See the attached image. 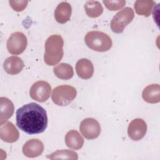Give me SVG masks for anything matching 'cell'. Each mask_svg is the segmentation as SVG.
Returning <instances> with one entry per match:
<instances>
[{
  "label": "cell",
  "mask_w": 160,
  "mask_h": 160,
  "mask_svg": "<svg viewBox=\"0 0 160 160\" xmlns=\"http://www.w3.org/2000/svg\"><path fill=\"white\" fill-rule=\"evenodd\" d=\"M84 8L88 16L92 18H98L103 12V8L101 4L97 1H87Z\"/></svg>",
  "instance_id": "20"
},
{
  "label": "cell",
  "mask_w": 160,
  "mask_h": 160,
  "mask_svg": "<svg viewBox=\"0 0 160 160\" xmlns=\"http://www.w3.org/2000/svg\"><path fill=\"white\" fill-rule=\"evenodd\" d=\"M64 41L58 34L50 36L45 42L44 62L49 66L57 64L62 59L64 55Z\"/></svg>",
  "instance_id": "2"
},
{
  "label": "cell",
  "mask_w": 160,
  "mask_h": 160,
  "mask_svg": "<svg viewBox=\"0 0 160 160\" xmlns=\"http://www.w3.org/2000/svg\"><path fill=\"white\" fill-rule=\"evenodd\" d=\"M71 13V6L67 2H62L58 5L54 11V18L58 22L64 24L70 19Z\"/></svg>",
  "instance_id": "14"
},
{
  "label": "cell",
  "mask_w": 160,
  "mask_h": 160,
  "mask_svg": "<svg viewBox=\"0 0 160 160\" xmlns=\"http://www.w3.org/2000/svg\"><path fill=\"white\" fill-rule=\"evenodd\" d=\"M28 40L26 35L21 32H15L11 34L7 41V49L14 55H19L26 49Z\"/></svg>",
  "instance_id": "6"
},
{
  "label": "cell",
  "mask_w": 160,
  "mask_h": 160,
  "mask_svg": "<svg viewBox=\"0 0 160 160\" xmlns=\"http://www.w3.org/2000/svg\"><path fill=\"white\" fill-rule=\"evenodd\" d=\"M50 159H78V154L71 150L62 149L58 150L47 156Z\"/></svg>",
  "instance_id": "21"
},
{
  "label": "cell",
  "mask_w": 160,
  "mask_h": 160,
  "mask_svg": "<svg viewBox=\"0 0 160 160\" xmlns=\"http://www.w3.org/2000/svg\"><path fill=\"white\" fill-rule=\"evenodd\" d=\"M76 71L80 78L88 79L93 75L94 66L90 60L82 58L78 60L76 62Z\"/></svg>",
  "instance_id": "12"
},
{
  "label": "cell",
  "mask_w": 160,
  "mask_h": 160,
  "mask_svg": "<svg viewBox=\"0 0 160 160\" xmlns=\"http://www.w3.org/2000/svg\"><path fill=\"white\" fill-rule=\"evenodd\" d=\"M16 120L17 126L28 134L43 132L48 122L46 110L35 102L24 104L18 109Z\"/></svg>",
  "instance_id": "1"
},
{
  "label": "cell",
  "mask_w": 160,
  "mask_h": 160,
  "mask_svg": "<svg viewBox=\"0 0 160 160\" xmlns=\"http://www.w3.org/2000/svg\"><path fill=\"white\" fill-rule=\"evenodd\" d=\"M134 17V11L131 8L126 7L119 11L112 18L110 26L112 32L121 33L125 28L132 21Z\"/></svg>",
  "instance_id": "5"
},
{
  "label": "cell",
  "mask_w": 160,
  "mask_h": 160,
  "mask_svg": "<svg viewBox=\"0 0 160 160\" xmlns=\"http://www.w3.org/2000/svg\"><path fill=\"white\" fill-rule=\"evenodd\" d=\"M9 3L11 7L16 11L19 12L23 11L27 6L28 1H9Z\"/></svg>",
  "instance_id": "23"
},
{
  "label": "cell",
  "mask_w": 160,
  "mask_h": 160,
  "mask_svg": "<svg viewBox=\"0 0 160 160\" xmlns=\"http://www.w3.org/2000/svg\"><path fill=\"white\" fill-rule=\"evenodd\" d=\"M146 132L147 124L142 119H134L128 126V134L129 138L133 141L141 140L144 137Z\"/></svg>",
  "instance_id": "9"
},
{
  "label": "cell",
  "mask_w": 160,
  "mask_h": 160,
  "mask_svg": "<svg viewBox=\"0 0 160 160\" xmlns=\"http://www.w3.org/2000/svg\"><path fill=\"white\" fill-rule=\"evenodd\" d=\"M0 138L6 142H14L19 138V133L15 126L9 121L0 125Z\"/></svg>",
  "instance_id": "11"
},
{
  "label": "cell",
  "mask_w": 160,
  "mask_h": 160,
  "mask_svg": "<svg viewBox=\"0 0 160 160\" xmlns=\"http://www.w3.org/2000/svg\"><path fill=\"white\" fill-rule=\"evenodd\" d=\"M24 66L21 58L18 56H11L5 59L3 63L4 71L10 75H15L19 73Z\"/></svg>",
  "instance_id": "13"
},
{
  "label": "cell",
  "mask_w": 160,
  "mask_h": 160,
  "mask_svg": "<svg viewBox=\"0 0 160 160\" xmlns=\"http://www.w3.org/2000/svg\"><path fill=\"white\" fill-rule=\"evenodd\" d=\"M102 2L105 5L107 9L110 11H117L124 6L126 1L123 0L121 1H105L103 0Z\"/></svg>",
  "instance_id": "22"
},
{
  "label": "cell",
  "mask_w": 160,
  "mask_h": 160,
  "mask_svg": "<svg viewBox=\"0 0 160 160\" xmlns=\"http://www.w3.org/2000/svg\"><path fill=\"white\" fill-rule=\"evenodd\" d=\"M0 125L2 124L9 119L14 113V106L12 101L7 98H0Z\"/></svg>",
  "instance_id": "17"
},
{
  "label": "cell",
  "mask_w": 160,
  "mask_h": 160,
  "mask_svg": "<svg viewBox=\"0 0 160 160\" xmlns=\"http://www.w3.org/2000/svg\"><path fill=\"white\" fill-rule=\"evenodd\" d=\"M84 41L89 48L98 52L108 51L112 45L111 38L107 34L98 31L87 32Z\"/></svg>",
  "instance_id": "3"
},
{
  "label": "cell",
  "mask_w": 160,
  "mask_h": 160,
  "mask_svg": "<svg viewBox=\"0 0 160 160\" xmlns=\"http://www.w3.org/2000/svg\"><path fill=\"white\" fill-rule=\"evenodd\" d=\"M51 92V87L49 82L45 81H38L31 87L29 95L32 99L43 102L49 99Z\"/></svg>",
  "instance_id": "7"
},
{
  "label": "cell",
  "mask_w": 160,
  "mask_h": 160,
  "mask_svg": "<svg viewBox=\"0 0 160 160\" xmlns=\"http://www.w3.org/2000/svg\"><path fill=\"white\" fill-rule=\"evenodd\" d=\"M143 99L151 104H156L160 101V86L158 84H152L146 86L142 91Z\"/></svg>",
  "instance_id": "15"
},
{
  "label": "cell",
  "mask_w": 160,
  "mask_h": 160,
  "mask_svg": "<svg viewBox=\"0 0 160 160\" xmlns=\"http://www.w3.org/2000/svg\"><path fill=\"white\" fill-rule=\"evenodd\" d=\"M44 144L38 139L28 140L22 146V152L28 158H34L40 156L44 151Z\"/></svg>",
  "instance_id": "10"
},
{
  "label": "cell",
  "mask_w": 160,
  "mask_h": 160,
  "mask_svg": "<svg viewBox=\"0 0 160 160\" xmlns=\"http://www.w3.org/2000/svg\"><path fill=\"white\" fill-rule=\"evenodd\" d=\"M77 91L75 88L68 84L58 86L52 90L51 98L54 104L59 106L69 104L76 97Z\"/></svg>",
  "instance_id": "4"
},
{
  "label": "cell",
  "mask_w": 160,
  "mask_h": 160,
  "mask_svg": "<svg viewBox=\"0 0 160 160\" xmlns=\"http://www.w3.org/2000/svg\"><path fill=\"white\" fill-rule=\"evenodd\" d=\"M66 146L72 149L78 150L82 148L84 144V139L76 130H70L65 136Z\"/></svg>",
  "instance_id": "16"
},
{
  "label": "cell",
  "mask_w": 160,
  "mask_h": 160,
  "mask_svg": "<svg viewBox=\"0 0 160 160\" xmlns=\"http://www.w3.org/2000/svg\"><path fill=\"white\" fill-rule=\"evenodd\" d=\"M55 76L59 79L68 80L72 78L74 71L72 67L67 63H60L53 68Z\"/></svg>",
  "instance_id": "19"
},
{
  "label": "cell",
  "mask_w": 160,
  "mask_h": 160,
  "mask_svg": "<svg viewBox=\"0 0 160 160\" xmlns=\"http://www.w3.org/2000/svg\"><path fill=\"white\" fill-rule=\"evenodd\" d=\"M156 2L152 0H138L134 2L136 12L140 16L148 17L151 15Z\"/></svg>",
  "instance_id": "18"
},
{
  "label": "cell",
  "mask_w": 160,
  "mask_h": 160,
  "mask_svg": "<svg viewBox=\"0 0 160 160\" xmlns=\"http://www.w3.org/2000/svg\"><path fill=\"white\" fill-rule=\"evenodd\" d=\"M79 130L85 138L88 139H94L100 134L101 126L97 120L88 118L81 121L79 126Z\"/></svg>",
  "instance_id": "8"
}]
</instances>
